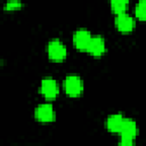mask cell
I'll use <instances>...</instances> for the list:
<instances>
[{"label": "cell", "instance_id": "obj_1", "mask_svg": "<svg viewBox=\"0 0 146 146\" xmlns=\"http://www.w3.org/2000/svg\"><path fill=\"white\" fill-rule=\"evenodd\" d=\"M47 54H48V57L50 60L59 63L66 58L67 49H66V46L59 39H52L48 42Z\"/></svg>", "mask_w": 146, "mask_h": 146}, {"label": "cell", "instance_id": "obj_2", "mask_svg": "<svg viewBox=\"0 0 146 146\" xmlns=\"http://www.w3.org/2000/svg\"><path fill=\"white\" fill-rule=\"evenodd\" d=\"M64 90L67 96L75 98L79 97L83 91V81L79 75L70 74L64 80Z\"/></svg>", "mask_w": 146, "mask_h": 146}, {"label": "cell", "instance_id": "obj_3", "mask_svg": "<svg viewBox=\"0 0 146 146\" xmlns=\"http://www.w3.org/2000/svg\"><path fill=\"white\" fill-rule=\"evenodd\" d=\"M39 90H40V94L46 99H55L59 94V87L57 81L50 76L42 79Z\"/></svg>", "mask_w": 146, "mask_h": 146}, {"label": "cell", "instance_id": "obj_4", "mask_svg": "<svg viewBox=\"0 0 146 146\" xmlns=\"http://www.w3.org/2000/svg\"><path fill=\"white\" fill-rule=\"evenodd\" d=\"M34 116L35 120L41 122V123H49L52 122L56 117V112L54 110V106L49 103H43L40 104L35 111H34Z\"/></svg>", "mask_w": 146, "mask_h": 146}, {"label": "cell", "instance_id": "obj_5", "mask_svg": "<svg viewBox=\"0 0 146 146\" xmlns=\"http://www.w3.org/2000/svg\"><path fill=\"white\" fill-rule=\"evenodd\" d=\"M114 24H115L116 30L121 33H130L135 30V26H136L135 18L127 13L117 14L115 16Z\"/></svg>", "mask_w": 146, "mask_h": 146}, {"label": "cell", "instance_id": "obj_6", "mask_svg": "<svg viewBox=\"0 0 146 146\" xmlns=\"http://www.w3.org/2000/svg\"><path fill=\"white\" fill-rule=\"evenodd\" d=\"M92 35L91 33L86 29H79L73 34V43L78 50L87 51V48L90 43Z\"/></svg>", "mask_w": 146, "mask_h": 146}, {"label": "cell", "instance_id": "obj_7", "mask_svg": "<svg viewBox=\"0 0 146 146\" xmlns=\"http://www.w3.org/2000/svg\"><path fill=\"white\" fill-rule=\"evenodd\" d=\"M87 51L94 57H100L106 51V41L102 35H95L91 38Z\"/></svg>", "mask_w": 146, "mask_h": 146}, {"label": "cell", "instance_id": "obj_8", "mask_svg": "<svg viewBox=\"0 0 146 146\" xmlns=\"http://www.w3.org/2000/svg\"><path fill=\"white\" fill-rule=\"evenodd\" d=\"M124 116L120 113H115V114H112L110 115L107 119H106V129L110 131V132H113V133H120L121 131V128H122V124L124 122Z\"/></svg>", "mask_w": 146, "mask_h": 146}, {"label": "cell", "instance_id": "obj_9", "mask_svg": "<svg viewBox=\"0 0 146 146\" xmlns=\"http://www.w3.org/2000/svg\"><path fill=\"white\" fill-rule=\"evenodd\" d=\"M120 135L136 138L137 135H138V125H137L136 121H133L132 119H124V122L122 124Z\"/></svg>", "mask_w": 146, "mask_h": 146}, {"label": "cell", "instance_id": "obj_10", "mask_svg": "<svg viewBox=\"0 0 146 146\" xmlns=\"http://www.w3.org/2000/svg\"><path fill=\"white\" fill-rule=\"evenodd\" d=\"M110 6L112 11L117 15L125 13L128 6H129V0H110Z\"/></svg>", "mask_w": 146, "mask_h": 146}, {"label": "cell", "instance_id": "obj_11", "mask_svg": "<svg viewBox=\"0 0 146 146\" xmlns=\"http://www.w3.org/2000/svg\"><path fill=\"white\" fill-rule=\"evenodd\" d=\"M136 17L140 21H146V0H139L135 8Z\"/></svg>", "mask_w": 146, "mask_h": 146}, {"label": "cell", "instance_id": "obj_12", "mask_svg": "<svg viewBox=\"0 0 146 146\" xmlns=\"http://www.w3.org/2000/svg\"><path fill=\"white\" fill-rule=\"evenodd\" d=\"M24 6V3L21 1V0H8L5 6H3V9L6 11H13V10H18L21 9L22 7Z\"/></svg>", "mask_w": 146, "mask_h": 146}, {"label": "cell", "instance_id": "obj_13", "mask_svg": "<svg viewBox=\"0 0 146 146\" xmlns=\"http://www.w3.org/2000/svg\"><path fill=\"white\" fill-rule=\"evenodd\" d=\"M135 140H136V138L127 137V136H121L120 144L123 145V146H130V145H133L135 144Z\"/></svg>", "mask_w": 146, "mask_h": 146}]
</instances>
